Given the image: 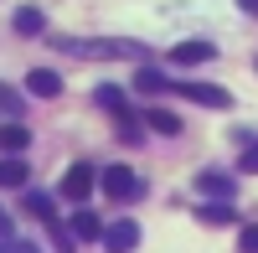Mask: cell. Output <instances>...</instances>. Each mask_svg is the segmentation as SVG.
Returning a JSON list of instances; mask_svg holds the SVG:
<instances>
[{
	"label": "cell",
	"instance_id": "cell-1",
	"mask_svg": "<svg viewBox=\"0 0 258 253\" xmlns=\"http://www.w3.org/2000/svg\"><path fill=\"white\" fill-rule=\"evenodd\" d=\"M103 192L114 202H140L145 197V176L129 171V165H109V171H103Z\"/></svg>",
	"mask_w": 258,
	"mask_h": 253
},
{
	"label": "cell",
	"instance_id": "cell-2",
	"mask_svg": "<svg viewBox=\"0 0 258 253\" xmlns=\"http://www.w3.org/2000/svg\"><path fill=\"white\" fill-rule=\"evenodd\" d=\"M103 248H109V253H135L140 248V222L135 217L109 222V227H103Z\"/></svg>",
	"mask_w": 258,
	"mask_h": 253
},
{
	"label": "cell",
	"instance_id": "cell-3",
	"mask_svg": "<svg viewBox=\"0 0 258 253\" xmlns=\"http://www.w3.org/2000/svg\"><path fill=\"white\" fill-rule=\"evenodd\" d=\"M93 181H98V171H93V165H68V176H62V197H68V202H88V192H93Z\"/></svg>",
	"mask_w": 258,
	"mask_h": 253
},
{
	"label": "cell",
	"instance_id": "cell-4",
	"mask_svg": "<svg viewBox=\"0 0 258 253\" xmlns=\"http://www.w3.org/2000/svg\"><path fill=\"white\" fill-rule=\"evenodd\" d=\"M62 47H68L73 57H124V52H140L135 41H62Z\"/></svg>",
	"mask_w": 258,
	"mask_h": 253
},
{
	"label": "cell",
	"instance_id": "cell-5",
	"mask_svg": "<svg viewBox=\"0 0 258 253\" xmlns=\"http://www.w3.org/2000/svg\"><path fill=\"white\" fill-rule=\"evenodd\" d=\"M176 93H186L191 103H207V109H232V93L217 88V83H181Z\"/></svg>",
	"mask_w": 258,
	"mask_h": 253
},
{
	"label": "cell",
	"instance_id": "cell-6",
	"mask_svg": "<svg viewBox=\"0 0 258 253\" xmlns=\"http://www.w3.org/2000/svg\"><path fill=\"white\" fill-rule=\"evenodd\" d=\"M68 233H73L78 243H103V222L88 212V207H78V212L68 217Z\"/></svg>",
	"mask_w": 258,
	"mask_h": 253
},
{
	"label": "cell",
	"instance_id": "cell-7",
	"mask_svg": "<svg viewBox=\"0 0 258 253\" xmlns=\"http://www.w3.org/2000/svg\"><path fill=\"white\" fill-rule=\"evenodd\" d=\"M197 192H202V202H232V176L202 171V176H197Z\"/></svg>",
	"mask_w": 258,
	"mask_h": 253
},
{
	"label": "cell",
	"instance_id": "cell-8",
	"mask_svg": "<svg viewBox=\"0 0 258 253\" xmlns=\"http://www.w3.org/2000/svg\"><path fill=\"white\" fill-rule=\"evenodd\" d=\"M26 93H36V98H57V93H62V78H57L52 68H31V73H26Z\"/></svg>",
	"mask_w": 258,
	"mask_h": 253
},
{
	"label": "cell",
	"instance_id": "cell-9",
	"mask_svg": "<svg viewBox=\"0 0 258 253\" xmlns=\"http://www.w3.org/2000/svg\"><path fill=\"white\" fill-rule=\"evenodd\" d=\"M21 207H26L31 217H41V222H57V207H52V197H47V192H36V186H26V192H21Z\"/></svg>",
	"mask_w": 258,
	"mask_h": 253
},
{
	"label": "cell",
	"instance_id": "cell-10",
	"mask_svg": "<svg viewBox=\"0 0 258 253\" xmlns=\"http://www.w3.org/2000/svg\"><path fill=\"white\" fill-rule=\"evenodd\" d=\"M26 145H31V130H26V124H0V150H6V155H21V150H26Z\"/></svg>",
	"mask_w": 258,
	"mask_h": 253
},
{
	"label": "cell",
	"instance_id": "cell-11",
	"mask_svg": "<svg viewBox=\"0 0 258 253\" xmlns=\"http://www.w3.org/2000/svg\"><path fill=\"white\" fill-rule=\"evenodd\" d=\"M26 160L21 155H0V186H21V192H26Z\"/></svg>",
	"mask_w": 258,
	"mask_h": 253
},
{
	"label": "cell",
	"instance_id": "cell-12",
	"mask_svg": "<svg viewBox=\"0 0 258 253\" xmlns=\"http://www.w3.org/2000/svg\"><path fill=\"white\" fill-rule=\"evenodd\" d=\"M93 93H98V109H109L114 119H124V114H129V103H124V88H114V83H98Z\"/></svg>",
	"mask_w": 258,
	"mask_h": 253
},
{
	"label": "cell",
	"instance_id": "cell-13",
	"mask_svg": "<svg viewBox=\"0 0 258 253\" xmlns=\"http://www.w3.org/2000/svg\"><path fill=\"white\" fill-rule=\"evenodd\" d=\"M145 130H155V135L170 140V135H181V119L170 114V109H150V114H145Z\"/></svg>",
	"mask_w": 258,
	"mask_h": 253
},
{
	"label": "cell",
	"instance_id": "cell-14",
	"mask_svg": "<svg viewBox=\"0 0 258 253\" xmlns=\"http://www.w3.org/2000/svg\"><path fill=\"white\" fill-rule=\"evenodd\" d=\"M170 57H176V62H186V68H191V62H207V57H217V47H212V41H181V47L170 52Z\"/></svg>",
	"mask_w": 258,
	"mask_h": 253
},
{
	"label": "cell",
	"instance_id": "cell-15",
	"mask_svg": "<svg viewBox=\"0 0 258 253\" xmlns=\"http://www.w3.org/2000/svg\"><path fill=\"white\" fill-rule=\"evenodd\" d=\"M207 227H227L232 217H238V212H232V202H202V212H197Z\"/></svg>",
	"mask_w": 258,
	"mask_h": 253
},
{
	"label": "cell",
	"instance_id": "cell-16",
	"mask_svg": "<svg viewBox=\"0 0 258 253\" xmlns=\"http://www.w3.org/2000/svg\"><path fill=\"white\" fill-rule=\"evenodd\" d=\"M135 88H140V93H165V73L140 68V73H135Z\"/></svg>",
	"mask_w": 258,
	"mask_h": 253
},
{
	"label": "cell",
	"instance_id": "cell-17",
	"mask_svg": "<svg viewBox=\"0 0 258 253\" xmlns=\"http://www.w3.org/2000/svg\"><path fill=\"white\" fill-rule=\"evenodd\" d=\"M16 31H21V36H36V31H41V11H31V6L16 11Z\"/></svg>",
	"mask_w": 258,
	"mask_h": 253
},
{
	"label": "cell",
	"instance_id": "cell-18",
	"mask_svg": "<svg viewBox=\"0 0 258 253\" xmlns=\"http://www.w3.org/2000/svg\"><path fill=\"white\" fill-rule=\"evenodd\" d=\"M238 248H243V253H258V222H248L243 233H238Z\"/></svg>",
	"mask_w": 258,
	"mask_h": 253
},
{
	"label": "cell",
	"instance_id": "cell-19",
	"mask_svg": "<svg viewBox=\"0 0 258 253\" xmlns=\"http://www.w3.org/2000/svg\"><path fill=\"white\" fill-rule=\"evenodd\" d=\"M0 109H6V114H16V109H21V98L6 88V83H0Z\"/></svg>",
	"mask_w": 258,
	"mask_h": 253
},
{
	"label": "cell",
	"instance_id": "cell-20",
	"mask_svg": "<svg viewBox=\"0 0 258 253\" xmlns=\"http://www.w3.org/2000/svg\"><path fill=\"white\" fill-rule=\"evenodd\" d=\"M243 171H258V145H243Z\"/></svg>",
	"mask_w": 258,
	"mask_h": 253
},
{
	"label": "cell",
	"instance_id": "cell-21",
	"mask_svg": "<svg viewBox=\"0 0 258 253\" xmlns=\"http://www.w3.org/2000/svg\"><path fill=\"white\" fill-rule=\"evenodd\" d=\"M11 233H16V222H11V212H6V207H0V243H6Z\"/></svg>",
	"mask_w": 258,
	"mask_h": 253
},
{
	"label": "cell",
	"instance_id": "cell-22",
	"mask_svg": "<svg viewBox=\"0 0 258 253\" xmlns=\"http://www.w3.org/2000/svg\"><path fill=\"white\" fill-rule=\"evenodd\" d=\"M6 253H36V248H26V243H11V238H6Z\"/></svg>",
	"mask_w": 258,
	"mask_h": 253
},
{
	"label": "cell",
	"instance_id": "cell-23",
	"mask_svg": "<svg viewBox=\"0 0 258 253\" xmlns=\"http://www.w3.org/2000/svg\"><path fill=\"white\" fill-rule=\"evenodd\" d=\"M238 6H243V11H253V16H258V0H238Z\"/></svg>",
	"mask_w": 258,
	"mask_h": 253
}]
</instances>
